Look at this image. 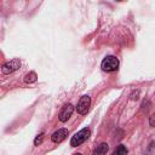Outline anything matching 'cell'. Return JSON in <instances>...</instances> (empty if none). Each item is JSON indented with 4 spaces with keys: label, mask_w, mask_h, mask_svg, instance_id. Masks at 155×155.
<instances>
[{
    "label": "cell",
    "mask_w": 155,
    "mask_h": 155,
    "mask_svg": "<svg viewBox=\"0 0 155 155\" xmlns=\"http://www.w3.org/2000/svg\"><path fill=\"white\" fill-rule=\"evenodd\" d=\"M149 125L155 127V114H153L150 117H149Z\"/></svg>",
    "instance_id": "cell-12"
},
{
    "label": "cell",
    "mask_w": 155,
    "mask_h": 155,
    "mask_svg": "<svg viewBox=\"0 0 155 155\" xmlns=\"http://www.w3.org/2000/svg\"><path fill=\"white\" fill-rule=\"evenodd\" d=\"M90 134H91V131H90L88 127H85V128L80 130L79 132H76V133L71 137V139H70V145H71L73 148L81 145L82 143H85V142L88 139Z\"/></svg>",
    "instance_id": "cell-1"
},
{
    "label": "cell",
    "mask_w": 155,
    "mask_h": 155,
    "mask_svg": "<svg viewBox=\"0 0 155 155\" xmlns=\"http://www.w3.org/2000/svg\"><path fill=\"white\" fill-rule=\"evenodd\" d=\"M108 149H109V145L107 143H101L99 145H97V148L93 150V154L92 155H105L108 153Z\"/></svg>",
    "instance_id": "cell-7"
},
{
    "label": "cell",
    "mask_w": 155,
    "mask_h": 155,
    "mask_svg": "<svg viewBox=\"0 0 155 155\" xmlns=\"http://www.w3.org/2000/svg\"><path fill=\"white\" fill-rule=\"evenodd\" d=\"M73 111H74V107H73V104H70V103L65 104V105L62 108V110L59 111V115H58L59 121H61V122H67V121L69 120V117L71 116Z\"/></svg>",
    "instance_id": "cell-5"
},
{
    "label": "cell",
    "mask_w": 155,
    "mask_h": 155,
    "mask_svg": "<svg viewBox=\"0 0 155 155\" xmlns=\"http://www.w3.org/2000/svg\"><path fill=\"white\" fill-rule=\"evenodd\" d=\"M36 79H38L36 73H35V71H29V73L24 76V82H27V84H33V82L36 81Z\"/></svg>",
    "instance_id": "cell-8"
},
{
    "label": "cell",
    "mask_w": 155,
    "mask_h": 155,
    "mask_svg": "<svg viewBox=\"0 0 155 155\" xmlns=\"http://www.w3.org/2000/svg\"><path fill=\"white\" fill-rule=\"evenodd\" d=\"M74 155H82V154H80V153H76V154H74Z\"/></svg>",
    "instance_id": "cell-13"
},
{
    "label": "cell",
    "mask_w": 155,
    "mask_h": 155,
    "mask_svg": "<svg viewBox=\"0 0 155 155\" xmlns=\"http://www.w3.org/2000/svg\"><path fill=\"white\" fill-rule=\"evenodd\" d=\"M101 68L104 71H115L119 68V59L115 56H107L102 63H101Z\"/></svg>",
    "instance_id": "cell-2"
},
{
    "label": "cell",
    "mask_w": 155,
    "mask_h": 155,
    "mask_svg": "<svg viewBox=\"0 0 155 155\" xmlns=\"http://www.w3.org/2000/svg\"><path fill=\"white\" fill-rule=\"evenodd\" d=\"M127 153H128L127 148L124 144H120V145H117V148L114 150V153L111 155H127Z\"/></svg>",
    "instance_id": "cell-9"
},
{
    "label": "cell",
    "mask_w": 155,
    "mask_h": 155,
    "mask_svg": "<svg viewBox=\"0 0 155 155\" xmlns=\"http://www.w3.org/2000/svg\"><path fill=\"white\" fill-rule=\"evenodd\" d=\"M44 136H45L44 133H40L39 136H36V138L34 139V145H40L44 140Z\"/></svg>",
    "instance_id": "cell-10"
},
{
    "label": "cell",
    "mask_w": 155,
    "mask_h": 155,
    "mask_svg": "<svg viewBox=\"0 0 155 155\" xmlns=\"http://www.w3.org/2000/svg\"><path fill=\"white\" fill-rule=\"evenodd\" d=\"M90 105H91V98L88 96H82L76 105V111L80 115H85V114H87Z\"/></svg>",
    "instance_id": "cell-4"
},
{
    "label": "cell",
    "mask_w": 155,
    "mask_h": 155,
    "mask_svg": "<svg viewBox=\"0 0 155 155\" xmlns=\"http://www.w3.org/2000/svg\"><path fill=\"white\" fill-rule=\"evenodd\" d=\"M19 67H21V61L18 58H15V59H11L2 64L1 71L4 74H11V73L16 71L17 69H19Z\"/></svg>",
    "instance_id": "cell-3"
},
{
    "label": "cell",
    "mask_w": 155,
    "mask_h": 155,
    "mask_svg": "<svg viewBox=\"0 0 155 155\" xmlns=\"http://www.w3.org/2000/svg\"><path fill=\"white\" fill-rule=\"evenodd\" d=\"M130 97H131V99H132V101L138 99V98H139V91H138V90H137V91H133V92L131 93V96H130Z\"/></svg>",
    "instance_id": "cell-11"
},
{
    "label": "cell",
    "mask_w": 155,
    "mask_h": 155,
    "mask_svg": "<svg viewBox=\"0 0 155 155\" xmlns=\"http://www.w3.org/2000/svg\"><path fill=\"white\" fill-rule=\"evenodd\" d=\"M68 130L67 128H59L58 131H56L52 136H51V140L53 142V143H61V142H63L65 138H67V136H68Z\"/></svg>",
    "instance_id": "cell-6"
}]
</instances>
